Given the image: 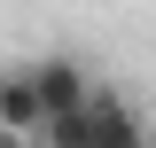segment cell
Here are the masks:
<instances>
[{
  "instance_id": "1",
  "label": "cell",
  "mask_w": 156,
  "mask_h": 148,
  "mask_svg": "<svg viewBox=\"0 0 156 148\" xmlns=\"http://www.w3.org/2000/svg\"><path fill=\"white\" fill-rule=\"evenodd\" d=\"M86 148H148V125L117 86H94V101H86Z\"/></svg>"
},
{
  "instance_id": "2",
  "label": "cell",
  "mask_w": 156,
  "mask_h": 148,
  "mask_svg": "<svg viewBox=\"0 0 156 148\" xmlns=\"http://www.w3.org/2000/svg\"><path fill=\"white\" fill-rule=\"evenodd\" d=\"M31 86H39V101H47V125H55V117H78L86 101H94L101 78H86L70 55H47V62H31Z\"/></svg>"
},
{
  "instance_id": "5",
  "label": "cell",
  "mask_w": 156,
  "mask_h": 148,
  "mask_svg": "<svg viewBox=\"0 0 156 148\" xmlns=\"http://www.w3.org/2000/svg\"><path fill=\"white\" fill-rule=\"evenodd\" d=\"M0 78H8V70H0Z\"/></svg>"
},
{
  "instance_id": "4",
  "label": "cell",
  "mask_w": 156,
  "mask_h": 148,
  "mask_svg": "<svg viewBox=\"0 0 156 148\" xmlns=\"http://www.w3.org/2000/svg\"><path fill=\"white\" fill-rule=\"evenodd\" d=\"M0 148H47V140H23V132H0Z\"/></svg>"
},
{
  "instance_id": "3",
  "label": "cell",
  "mask_w": 156,
  "mask_h": 148,
  "mask_svg": "<svg viewBox=\"0 0 156 148\" xmlns=\"http://www.w3.org/2000/svg\"><path fill=\"white\" fill-rule=\"evenodd\" d=\"M0 132H23V140H47V101H39L31 70L0 78Z\"/></svg>"
}]
</instances>
